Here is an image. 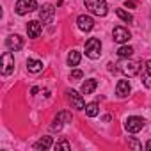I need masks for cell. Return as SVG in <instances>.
Returning <instances> with one entry per match:
<instances>
[{
    "label": "cell",
    "instance_id": "obj_1",
    "mask_svg": "<svg viewBox=\"0 0 151 151\" xmlns=\"http://www.w3.org/2000/svg\"><path fill=\"white\" fill-rule=\"evenodd\" d=\"M117 66H119L117 69H119L123 75H126L128 78L139 75V71H140V62H139V60H132V59H123Z\"/></svg>",
    "mask_w": 151,
    "mask_h": 151
},
{
    "label": "cell",
    "instance_id": "obj_2",
    "mask_svg": "<svg viewBox=\"0 0 151 151\" xmlns=\"http://www.w3.org/2000/svg\"><path fill=\"white\" fill-rule=\"evenodd\" d=\"M86 55L93 60L101 57V41L98 37H89L86 41Z\"/></svg>",
    "mask_w": 151,
    "mask_h": 151
},
{
    "label": "cell",
    "instance_id": "obj_3",
    "mask_svg": "<svg viewBox=\"0 0 151 151\" xmlns=\"http://www.w3.org/2000/svg\"><path fill=\"white\" fill-rule=\"evenodd\" d=\"M84 4L96 16H107V13H109V6L105 0H84Z\"/></svg>",
    "mask_w": 151,
    "mask_h": 151
},
{
    "label": "cell",
    "instance_id": "obj_4",
    "mask_svg": "<svg viewBox=\"0 0 151 151\" xmlns=\"http://www.w3.org/2000/svg\"><path fill=\"white\" fill-rule=\"evenodd\" d=\"M144 126H146V119H144V117H139V116H130V117L124 121V128H126L128 133H137V132H140Z\"/></svg>",
    "mask_w": 151,
    "mask_h": 151
},
{
    "label": "cell",
    "instance_id": "obj_5",
    "mask_svg": "<svg viewBox=\"0 0 151 151\" xmlns=\"http://www.w3.org/2000/svg\"><path fill=\"white\" fill-rule=\"evenodd\" d=\"M36 9H37V2H36V0H18L16 6H14V11L20 16H25V14H29V13H32Z\"/></svg>",
    "mask_w": 151,
    "mask_h": 151
},
{
    "label": "cell",
    "instance_id": "obj_6",
    "mask_svg": "<svg viewBox=\"0 0 151 151\" xmlns=\"http://www.w3.org/2000/svg\"><path fill=\"white\" fill-rule=\"evenodd\" d=\"M53 16H55V6H52V4H45V6L39 9V22H41L43 25L52 23Z\"/></svg>",
    "mask_w": 151,
    "mask_h": 151
},
{
    "label": "cell",
    "instance_id": "obj_7",
    "mask_svg": "<svg viewBox=\"0 0 151 151\" xmlns=\"http://www.w3.org/2000/svg\"><path fill=\"white\" fill-rule=\"evenodd\" d=\"M130 37H132V34H130V30H128V29H124V27H121V25L114 27V30H112V39H114L116 43L124 45V43H128V41H130Z\"/></svg>",
    "mask_w": 151,
    "mask_h": 151
},
{
    "label": "cell",
    "instance_id": "obj_8",
    "mask_svg": "<svg viewBox=\"0 0 151 151\" xmlns=\"http://www.w3.org/2000/svg\"><path fill=\"white\" fill-rule=\"evenodd\" d=\"M13 71H14V57L9 50V52H4V55H2V75L7 77Z\"/></svg>",
    "mask_w": 151,
    "mask_h": 151
},
{
    "label": "cell",
    "instance_id": "obj_9",
    "mask_svg": "<svg viewBox=\"0 0 151 151\" xmlns=\"http://www.w3.org/2000/svg\"><path fill=\"white\" fill-rule=\"evenodd\" d=\"M66 94H68V100H69L73 109H77V110H84L86 109V101H84L82 94H78L77 91H68Z\"/></svg>",
    "mask_w": 151,
    "mask_h": 151
},
{
    "label": "cell",
    "instance_id": "obj_10",
    "mask_svg": "<svg viewBox=\"0 0 151 151\" xmlns=\"http://www.w3.org/2000/svg\"><path fill=\"white\" fill-rule=\"evenodd\" d=\"M6 46H7L11 52H20V50L23 48V37L18 36V34H11V36H7V39H6Z\"/></svg>",
    "mask_w": 151,
    "mask_h": 151
},
{
    "label": "cell",
    "instance_id": "obj_11",
    "mask_svg": "<svg viewBox=\"0 0 151 151\" xmlns=\"http://www.w3.org/2000/svg\"><path fill=\"white\" fill-rule=\"evenodd\" d=\"M77 27H78L82 32H89V30H93V27H94V20H93V16H89V14H80V16L77 18Z\"/></svg>",
    "mask_w": 151,
    "mask_h": 151
},
{
    "label": "cell",
    "instance_id": "obj_12",
    "mask_svg": "<svg viewBox=\"0 0 151 151\" xmlns=\"http://www.w3.org/2000/svg\"><path fill=\"white\" fill-rule=\"evenodd\" d=\"M41 30H43V27H41V23H39L37 20H32V22L27 23V34H29L30 39L39 37V36H41Z\"/></svg>",
    "mask_w": 151,
    "mask_h": 151
},
{
    "label": "cell",
    "instance_id": "obj_13",
    "mask_svg": "<svg viewBox=\"0 0 151 151\" xmlns=\"http://www.w3.org/2000/svg\"><path fill=\"white\" fill-rule=\"evenodd\" d=\"M130 93H132V86H130V82H128V80H119L117 86H116V94H117L119 98H126Z\"/></svg>",
    "mask_w": 151,
    "mask_h": 151
},
{
    "label": "cell",
    "instance_id": "obj_14",
    "mask_svg": "<svg viewBox=\"0 0 151 151\" xmlns=\"http://www.w3.org/2000/svg\"><path fill=\"white\" fill-rule=\"evenodd\" d=\"M96 87H98V80H96V78H89V80H86V82L82 84L80 93H82V94H93V93L96 91Z\"/></svg>",
    "mask_w": 151,
    "mask_h": 151
},
{
    "label": "cell",
    "instance_id": "obj_15",
    "mask_svg": "<svg viewBox=\"0 0 151 151\" xmlns=\"http://www.w3.org/2000/svg\"><path fill=\"white\" fill-rule=\"evenodd\" d=\"M50 147H53V137H41L36 144H34V149H43V151H46V149H50Z\"/></svg>",
    "mask_w": 151,
    "mask_h": 151
},
{
    "label": "cell",
    "instance_id": "obj_16",
    "mask_svg": "<svg viewBox=\"0 0 151 151\" xmlns=\"http://www.w3.org/2000/svg\"><path fill=\"white\" fill-rule=\"evenodd\" d=\"M142 84L151 89V59L144 64V69H142Z\"/></svg>",
    "mask_w": 151,
    "mask_h": 151
},
{
    "label": "cell",
    "instance_id": "obj_17",
    "mask_svg": "<svg viewBox=\"0 0 151 151\" xmlns=\"http://www.w3.org/2000/svg\"><path fill=\"white\" fill-rule=\"evenodd\" d=\"M27 69L30 73L43 71V60H39V59H27Z\"/></svg>",
    "mask_w": 151,
    "mask_h": 151
},
{
    "label": "cell",
    "instance_id": "obj_18",
    "mask_svg": "<svg viewBox=\"0 0 151 151\" xmlns=\"http://www.w3.org/2000/svg\"><path fill=\"white\" fill-rule=\"evenodd\" d=\"M80 59H82V55H80L78 50H71V52L68 53V66H69V68L78 66V64H80Z\"/></svg>",
    "mask_w": 151,
    "mask_h": 151
},
{
    "label": "cell",
    "instance_id": "obj_19",
    "mask_svg": "<svg viewBox=\"0 0 151 151\" xmlns=\"http://www.w3.org/2000/svg\"><path fill=\"white\" fill-rule=\"evenodd\" d=\"M84 110H86V114H87L89 117H96V116L100 114V105H98L96 101H93V103H87Z\"/></svg>",
    "mask_w": 151,
    "mask_h": 151
},
{
    "label": "cell",
    "instance_id": "obj_20",
    "mask_svg": "<svg viewBox=\"0 0 151 151\" xmlns=\"http://www.w3.org/2000/svg\"><path fill=\"white\" fill-rule=\"evenodd\" d=\"M133 48L132 46H126V45H123V46H119V50H117V55L121 57V59H130L132 55H133Z\"/></svg>",
    "mask_w": 151,
    "mask_h": 151
},
{
    "label": "cell",
    "instance_id": "obj_21",
    "mask_svg": "<svg viewBox=\"0 0 151 151\" xmlns=\"http://www.w3.org/2000/svg\"><path fill=\"white\" fill-rule=\"evenodd\" d=\"M116 14H117L119 20H123L124 23H132V22H133V16H132L128 11H124V9H116Z\"/></svg>",
    "mask_w": 151,
    "mask_h": 151
},
{
    "label": "cell",
    "instance_id": "obj_22",
    "mask_svg": "<svg viewBox=\"0 0 151 151\" xmlns=\"http://www.w3.org/2000/svg\"><path fill=\"white\" fill-rule=\"evenodd\" d=\"M53 149H55V151H59V149L69 151V149H71V146H69V142H68L66 139H60L59 142H55V144H53Z\"/></svg>",
    "mask_w": 151,
    "mask_h": 151
},
{
    "label": "cell",
    "instance_id": "obj_23",
    "mask_svg": "<svg viewBox=\"0 0 151 151\" xmlns=\"http://www.w3.org/2000/svg\"><path fill=\"white\" fill-rule=\"evenodd\" d=\"M57 117L62 119L64 123H71V121H73V116H71V112H68V110H60V112L57 114Z\"/></svg>",
    "mask_w": 151,
    "mask_h": 151
},
{
    "label": "cell",
    "instance_id": "obj_24",
    "mask_svg": "<svg viewBox=\"0 0 151 151\" xmlns=\"http://www.w3.org/2000/svg\"><path fill=\"white\" fill-rule=\"evenodd\" d=\"M62 126H64V121H62V119H59V117H55V119H53V123H52V126H50V130H52V132H60V130H62Z\"/></svg>",
    "mask_w": 151,
    "mask_h": 151
},
{
    "label": "cell",
    "instance_id": "obj_25",
    "mask_svg": "<svg viewBox=\"0 0 151 151\" xmlns=\"http://www.w3.org/2000/svg\"><path fill=\"white\" fill-rule=\"evenodd\" d=\"M128 146L133 147V149H142V144H140L139 140H135L133 137H128Z\"/></svg>",
    "mask_w": 151,
    "mask_h": 151
},
{
    "label": "cell",
    "instance_id": "obj_26",
    "mask_svg": "<svg viewBox=\"0 0 151 151\" xmlns=\"http://www.w3.org/2000/svg\"><path fill=\"white\" fill-rule=\"evenodd\" d=\"M82 77H84V73H82L80 69H73L71 75H69V78H73V80H78V78H82Z\"/></svg>",
    "mask_w": 151,
    "mask_h": 151
},
{
    "label": "cell",
    "instance_id": "obj_27",
    "mask_svg": "<svg viewBox=\"0 0 151 151\" xmlns=\"http://www.w3.org/2000/svg\"><path fill=\"white\" fill-rule=\"evenodd\" d=\"M124 6H126V9H133V7L137 6V0H126Z\"/></svg>",
    "mask_w": 151,
    "mask_h": 151
},
{
    "label": "cell",
    "instance_id": "obj_28",
    "mask_svg": "<svg viewBox=\"0 0 151 151\" xmlns=\"http://www.w3.org/2000/svg\"><path fill=\"white\" fill-rule=\"evenodd\" d=\"M109 71H110V73H116V71H117L116 64H112V62H110V64H109Z\"/></svg>",
    "mask_w": 151,
    "mask_h": 151
},
{
    "label": "cell",
    "instance_id": "obj_29",
    "mask_svg": "<svg viewBox=\"0 0 151 151\" xmlns=\"http://www.w3.org/2000/svg\"><path fill=\"white\" fill-rule=\"evenodd\" d=\"M30 93H32V94H37V93H39V89H37V87H32V89H30Z\"/></svg>",
    "mask_w": 151,
    "mask_h": 151
},
{
    "label": "cell",
    "instance_id": "obj_30",
    "mask_svg": "<svg viewBox=\"0 0 151 151\" xmlns=\"http://www.w3.org/2000/svg\"><path fill=\"white\" fill-rule=\"evenodd\" d=\"M146 149H147V151H151V140H147V142H146Z\"/></svg>",
    "mask_w": 151,
    "mask_h": 151
}]
</instances>
